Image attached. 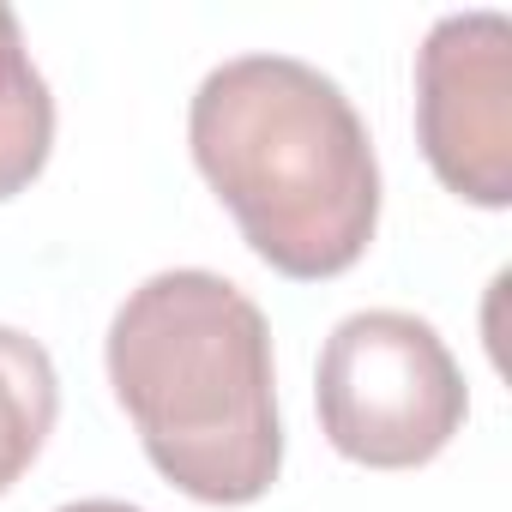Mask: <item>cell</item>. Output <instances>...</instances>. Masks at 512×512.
<instances>
[{
  "instance_id": "6da1fadb",
  "label": "cell",
  "mask_w": 512,
  "mask_h": 512,
  "mask_svg": "<svg viewBox=\"0 0 512 512\" xmlns=\"http://www.w3.org/2000/svg\"><path fill=\"white\" fill-rule=\"evenodd\" d=\"M187 145L247 247L284 278L350 272L380 223L374 139L338 79L296 55H235L205 73Z\"/></svg>"
},
{
  "instance_id": "7a4b0ae2",
  "label": "cell",
  "mask_w": 512,
  "mask_h": 512,
  "mask_svg": "<svg viewBox=\"0 0 512 512\" xmlns=\"http://www.w3.org/2000/svg\"><path fill=\"white\" fill-rule=\"evenodd\" d=\"M109 386L145 458L205 506H247L284 470L272 332L229 278H145L109 320Z\"/></svg>"
},
{
  "instance_id": "3957f363",
  "label": "cell",
  "mask_w": 512,
  "mask_h": 512,
  "mask_svg": "<svg viewBox=\"0 0 512 512\" xmlns=\"http://www.w3.org/2000/svg\"><path fill=\"white\" fill-rule=\"evenodd\" d=\"M314 398L326 440L368 470H416L440 458L470 410L446 338L404 308L338 320L320 350Z\"/></svg>"
},
{
  "instance_id": "277c9868",
  "label": "cell",
  "mask_w": 512,
  "mask_h": 512,
  "mask_svg": "<svg viewBox=\"0 0 512 512\" xmlns=\"http://www.w3.org/2000/svg\"><path fill=\"white\" fill-rule=\"evenodd\" d=\"M416 139L458 199L512 205V25L500 13H452L422 37Z\"/></svg>"
},
{
  "instance_id": "5b68a950",
  "label": "cell",
  "mask_w": 512,
  "mask_h": 512,
  "mask_svg": "<svg viewBox=\"0 0 512 512\" xmlns=\"http://www.w3.org/2000/svg\"><path fill=\"white\" fill-rule=\"evenodd\" d=\"M55 145V97L31 67L13 7H0V199L25 193Z\"/></svg>"
},
{
  "instance_id": "8992f818",
  "label": "cell",
  "mask_w": 512,
  "mask_h": 512,
  "mask_svg": "<svg viewBox=\"0 0 512 512\" xmlns=\"http://www.w3.org/2000/svg\"><path fill=\"white\" fill-rule=\"evenodd\" d=\"M61 410L55 362L19 326H0V494H7L43 452Z\"/></svg>"
},
{
  "instance_id": "52a82bcc",
  "label": "cell",
  "mask_w": 512,
  "mask_h": 512,
  "mask_svg": "<svg viewBox=\"0 0 512 512\" xmlns=\"http://www.w3.org/2000/svg\"><path fill=\"white\" fill-rule=\"evenodd\" d=\"M61 512H139V506H127V500H73Z\"/></svg>"
}]
</instances>
